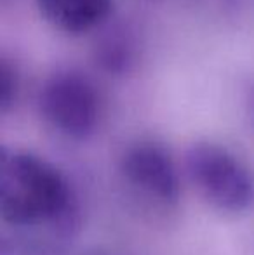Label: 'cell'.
Masks as SVG:
<instances>
[{
    "label": "cell",
    "mask_w": 254,
    "mask_h": 255,
    "mask_svg": "<svg viewBox=\"0 0 254 255\" xmlns=\"http://www.w3.org/2000/svg\"><path fill=\"white\" fill-rule=\"evenodd\" d=\"M120 174L136 193L162 207L180 200V174L173 156L157 142L141 141L129 146L120 158Z\"/></svg>",
    "instance_id": "obj_4"
},
{
    "label": "cell",
    "mask_w": 254,
    "mask_h": 255,
    "mask_svg": "<svg viewBox=\"0 0 254 255\" xmlns=\"http://www.w3.org/2000/svg\"><path fill=\"white\" fill-rule=\"evenodd\" d=\"M75 198L58 167L30 151L3 149L0 163V215L10 226L73 221Z\"/></svg>",
    "instance_id": "obj_1"
},
{
    "label": "cell",
    "mask_w": 254,
    "mask_h": 255,
    "mask_svg": "<svg viewBox=\"0 0 254 255\" xmlns=\"http://www.w3.org/2000/svg\"><path fill=\"white\" fill-rule=\"evenodd\" d=\"M19 70L16 63L10 61L7 56L0 59V111L3 115L16 104L17 94H19Z\"/></svg>",
    "instance_id": "obj_7"
},
{
    "label": "cell",
    "mask_w": 254,
    "mask_h": 255,
    "mask_svg": "<svg viewBox=\"0 0 254 255\" xmlns=\"http://www.w3.org/2000/svg\"><path fill=\"white\" fill-rule=\"evenodd\" d=\"M35 3L51 26L70 35L94 30L112 10V0H35Z\"/></svg>",
    "instance_id": "obj_5"
},
{
    "label": "cell",
    "mask_w": 254,
    "mask_h": 255,
    "mask_svg": "<svg viewBox=\"0 0 254 255\" xmlns=\"http://www.w3.org/2000/svg\"><path fill=\"white\" fill-rule=\"evenodd\" d=\"M249 101H251V111H253V115H254V87H253V91H251V96H249Z\"/></svg>",
    "instance_id": "obj_8"
},
{
    "label": "cell",
    "mask_w": 254,
    "mask_h": 255,
    "mask_svg": "<svg viewBox=\"0 0 254 255\" xmlns=\"http://www.w3.org/2000/svg\"><path fill=\"white\" fill-rule=\"evenodd\" d=\"M91 255H105V254H91Z\"/></svg>",
    "instance_id": "obj_9"
},
{
    "label": "cell",
    "mask_w": 254,
    "mask_h": 255,
    "mask_svg": "<svg viewBox=\"0 0 254 255\" xmlns=\"http://www.w3.org/2000/svg\"><path fill=\"white\" fill-rule=\"evenodd\" d=\"M38 110L47 125L73 141L94 134L101 117V98L96 85L77 70L56 71L38 94Z\"/></svg>",
    "instance_id": "obj_3"
},
{
    "label": "cell",
    "mask_w": 254,
    "mask_h": 255,
    "mask_svg": "<svg viewBox=\"0 0 254 255\" xmlns=\"http://www.w3.org/2000/svg\"><path fill=\"white\" fill-rule=\"evenodd\" d=\"M187 175L209 205L241 214L254 207V172L244 160L214 142H197L185 154Z\"/></svg>",
    "instance_id": "obj_2"
},
{
    "label": "cell",
    "mask_w": 254,
    "mask_h": 255,
    "mask_svg": "<svg viewBox=\"0 0 254 255\" xmlns=\"http://www.w3.org/2000/svg\"><path fill=\"white\" fill-rule=\"evenodd\" d=\"M134 49L129 38L122 33H112L103 40L98 49V61L110 73H122L131 68Z\"/></svg>",
    "instance_id": "obj_6"
}]
</instances>
